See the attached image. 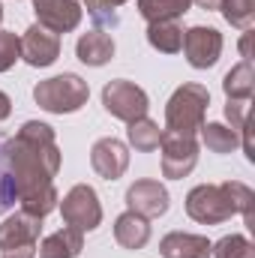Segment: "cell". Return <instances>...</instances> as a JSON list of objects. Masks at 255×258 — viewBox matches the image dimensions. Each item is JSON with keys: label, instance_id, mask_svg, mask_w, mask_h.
<instances>
[{"label": "cell", "instance_id": "obj_24", "mask_svg": "<svg viewBox=\"0 0 255 258\" xmlns=\"http://www.w3.org/2000/svg\"><path fill=\"white\" fill-rule=\"evenodd\" d=\"M225 21L237 30H249L255 21V0H222L219 3Z\"/></svg>", "mask_w": 255, "mask_h": 258}, {"label": "cell", "instance_id": "obj_3", "mask_svg": "<svg viewBox=\"0 0 255 258\" xmlns=\"http://www.w3.org/2000/svg\"><path fill=\"white\" fill-rule=\"evenodd\" d=\"M207 105H210V90L204 84H195V81L180 84L171 93V99L165 102V126L171 132L195 135L204 123Z\"/></svg>", "mask_w": 255, "mask_h": 258}, {"label": "cell", "instance_id": "obj_26", "mask_svg": "<svg viewBox=\"0 0 255 258\" xmlns=\"http://www.w3.org/2000/svg\"><path fill=\"white\" fill-rule=\"evenodd\" d=\"M18 57H21V45H18V36H15L12 30H0V72L12 69Z\"/></svg>", "mask_w": 255, "mask_h": 258}, {"label": "cell", "instance_id": "obj_4", "mask_svg": "<svg viewBox=\"0 0 255 258\" xmlns=\"http://www.w3.org/2000/svg\"><path fill=\"white\" fill-rule=\"evenodd\" d=\"M186 213H189V219L201 222V225H219V222L231 219L237 210L231 204L225 183H201L186 195Z\"/></svg>", "mask_w": 255, "mask_h": 258}, {"label": "cell", "instance_id": "obj_27", "mask_svg": "<svg viewBox=\"0 0 255 258\" xmlns=\"http://www.w3.org/2000/svg\"><path fill=\"white\" fill-rule=\"evenodd\" d=\"M246 102H237V99H228L225 102V120L231 123V129L240 135V129H243V123H246Z\"/></svg>", "mask_w": 255, "mask_h": 258}, {"label": "cell", "instance_id": "obj_8", "mask_svg": "<svg viewBox=\"0 0 255 258\" xmlns=\"http://www.w3.org/2000/svg\"><path fill=\"white\" fill-rule=\"evenodd\" d=\"M180 51L186 54L189 66L210 69L222 54V33L216 27H204V24L189 27V30H183V48Z\"/></svg>", "mask_w": 255, "mask_h": 258}, {"label": "cell", "instance_id": "obj_19", "mask_svg": "<svg viewBox=\"0 0 255 258\" xmlns=\"http://www.w3.org/2000/svg\"><path fill=\"white\" fill-rule=\"evenodd\" d=\"M147 42L162 54H177L183 48V27L177 21H153L147 24Z\"/></svg>", "mask_w": 255, "mask_h": 258}, {"label": "cell", "instance_id": "obj_14", "mask_svg": "<svg viewBox=\"0 0 255 258\" xmlns=\"http://www.w3.org/2000/svg\"><path fill=\"white\" fill-rule=\"evenodd\" d=\"M210 240L189 231H171L159 240L162 258H210Z\"/></svg>", "mask_w": 255, "mask_h": 258}, {"label": "cell", "instance_id": "obj_29", "mask_svg": "<svg viewBox=\"0 0 255 258\" xmlns=\"http://www.w3.org/2000/svg\"><path fill=\"white\" fill-rule=\"evenodd\" d=\"M240 57H243L246 63H252V33H249V30H243V39H240Z\"/></svg>", "mask_w": 255, "mask_h": 258}, {"label": "cell", "instance_id": "obj_17", "mask_svg": "<svg viewBox=\"0 0 255 258\" xmlns=\"http://www.w3.org/2000/svg\"><path fill=\"white\" fill-rule=\"evenodd\" d=\"M81 249H84V234L66 225V228L48 234V237L39 243L36 255L39 258H78Z\"/></svg>", "mask_w": 255, "mask_h": 258}, {"label": "cell", "instance_id": "obj_34", "mask_svg": "<svg viewBox=\"0 0 255 258\" xmlns=\"http://www.w3.org/2000/svg\"><path fill=\"white\" fill-rule=\"evenodd\" d=\"M0 21H3V3H0Z\"/></svg>", "mask_w": 255, "mask_h": 258}, {"label": "cell", "instance_id": "obj_21", "mask_svg": "<svg viewBox=\"0 0 255 258\" xmlns=\"http://www.w3.org/2000/svg\"><path fill=\"white\" fill-rule=\"evenodd\" d=\"M201 141L210 153H231L240 144V135L225 123H201Z\"/></svg>", "mask_w": 255, "mask_h": 258}, {"label": "cell", "instance_id": "obj_11", "mask_svg": "<svg viewBox=\"0 0 255 258\" xmlns=\"http://www.w3.org/2000/svg\"><path fill=\"white\" fill-rule=\"evenodd\" d=\"M33 12L36 24H42L51 33H72L84 15L78 0H33Z\"/></svg>", "mask_w": 255, "mask_h": 258}, {"label": "cell", "instance_id": "obj_31", "mask_svg": "<svg viewBox=\"0 0 255 258\" xmlns=\"http://www.w3.org/2000/svg\"><path fill=\"white\" fill-rule=\"evenodd\" d=\"M36 255V246H24V249H15V252H3V258H33Z\"/></svg>", "mask_w": 255, "mask_h": 258}, {"label": "cell", "instance_id": "obj_22", "mask_svg": "<svg viewBox=\"0 0 255 258\" xmlns=\"http://www.w3.org/2000/svg\"><path fill=\"white\" fill-rule=\"evenodd\" d=\"M126 138H129V144H132L135 150L150 153V150H156V147H159L162 129H159V123H153L150 117H138V120H132V123H129Z\"/></svg>", "mask_w": 255, "mask_h": 258}, {"label": "cell", "instance_id": "obj_23", "mask_svg": "<svg viewBox=\"0 0 255 258\" xmlns=\"http://www.w3.org/2000/svg\"><path fill=\"white\" fill-rule=\"evenodd\" d=\"M210 258H255V246L243 234H225L210 246Z\"/></svg>", "mask_w": 255, "mask_h": 258}, {"label": "cell", "instance_id": "obj_15", "mask_svg": "<svg viewBox=\"0 0 255 258\" xmlns=\"http://www.w3.org/2000/svg\"><path fill=\"white\" fill-rule=\"evenodd\" d=\"M75 54H78L81 63H87V66H105L114 57V39L105 30H99V27L96 30H87V33L78 36Z\"/></svg>", "mask_w": 255, "mask_h": 258}, {"label": "cell", "instance_id": "obj_2", "mask_svg": "<svg viewBox=\"0 0 255 258\" xmlns=\"http://www.w3.org/2000/svg\"><path fill=\"white\" fill-rule=\"evenodd\" d=\"M33 99L48 114H72V111L87 105L90 87H87V81L81 75L63 72V75H51V78L39 81L33 87Z\"/></svg>", "mask_w": 255, "mask_h": 258}, {"label": "cell", "instance_id": "obj_33", "mask_svg": "<svg viewBox=\"0 0 255 258\" xmlns=\"http://www.w3.org/2000/svg\"><path fill=\"white\" fill-rule=\"evenodd\" d=\"M84 3H87V12H90V18H96V9H99V6H96V0H84Z\"/></svg>", "mask_w": 255, "mask_h": 258}, {"label": "cell", "instance_id": "obj_7", "mask_svg": "<svg viewBox=\"0 0 255 258\" xmlns=\"http://www.w3.org/2000/svg\"><path fill=\"white\" fill-rule=\"evenodd\" d=\"M159 150H162V174L168 180L186 177L192 168L198 165V141H195V135L162 129Z\"/></svg>", "mask_w": 255, "mask_h": 258}, {"label": "cell", "instance_id": "obj_6", "mask_svg": "<svg viewBox=\"0 0 255 258\" xmlns=\"http://www.w3.org/2000/svg\"><path fill=\"white\" fill-rule=\"evenodd\" d=\"M102 105L111 117L123 120V123H132L138 117H147V108H150V99L147 93L135 84V81H126V78H114L102 87Z\"/></svg>", "mask_w": 255, "mask_h": 258}, {"label": "cell", "instance_id": "obj_1", "mask_svg": "<svg viewBox=\"0 0 255 258\" xmlns=\"http://www.w3.org/2000/svg\"><path fill=\"white\" fill-rule=\"evenodd\" d=\"M0 150L12 171L21 210L39 219L57 210L60 195L54 189V177L60 171V147L54 129L39 120H27L12 138L0 144Z\"/></svg>", "mask_w": 255, "mask_h": 258}, {"label": "cell", "instance_id": "obj_32", "mask_svg": "<svg viewBox=\"0 0 255 258\" xmlns=\"http://www.w3.org/2000/svg\"><path fill=\"white\" fill-rule=\"evenodd\" d=\"M192 3H198L201 9H207V12H213V9H219V3H222V0H192Z\"/></svg>", "mask_w": 255, "mask_h": 258}, {"label": "cell", "instance_id": "obj_13", "mask_svg": "<svg viewBox=\"0 0 255 258\" xmlns=\"http://www.w3.org/2000/svg\"><path fill=\"white\" fill-rule=\"evenodd\" d=\"M171 198L168 189L159 183V180H135L126 189V207L132 213L144 216V219H156L168 210Z\"/></svg>", "mask_w": 255, "mask_h": 258}, {"label": "cell", "instance_id": "obj_12", "mask_svg": "<svg viewBox=\"0 0 255 258\" xmlns=\"http://www.w3.org/2000/svg\"><path fill=\"white\" fill-rule=\"evenodd\" d=\"M39 231H42L39 216H30L24 210L6 216L0 222V252H15V249H24V246H36Z\"/></svg>", "mask_w": 255, "mask_h": 258}, {"label": "cell", "instance_id": "obj_16", "mask_svg": "<svg viewBox=\"0 0 255 258\" xmlns=\"http://www.w3.org/2000/svg\"><path fill=\"white\" fill-rule=\"evenodd\" d=\"M114 240L123 249H144L147 240H150V219H144L132 210L120 213L114 219Z\"/></svg>", "mask_w": 255, "mask_h": 258}, {"label": "cell", "instance_id": "obj_30", "mask_svg": "<svg viewBox=\"0 0 255 258\" xmlns=\"http://www.w3.org/2000/svg\"><path fill=\"white\" fill-rule=\"evenodd\" d=\"M9 114H12V99H9V96L0 90V120H6Z\"/></svg>", "mask_w": 255, "mask_h": 258}, {"label": "cell", "instance_id": "obj_28", "mask_svg": "<svg viewBox=\"0 0 255 258\" xmlns=\"http://www.w3.org/2000/svg\"><path fill=\"white\" fill-rule=\"evenodd\" d=\"M123 3L126 0H96V6H99L96 9V21L99 24H117V12L114 9L123 6Z\"/></svg>", "mask_w": 255, "mask_h": 258}, {"label": "cell", "instance_id": "obj_18", "mask_svg": "<svg viewBox=\"0 0 255 258\" xmlns=\"http://www.w3.org/2000/svg\"><path fill=\"white\" fill-rule=\"evenodd\" d=\"M222 90H225V99H237V102H249L255 93V69L252 63L240 60L237 66H231L222 78Z\"/></svg>", "mask_w": 255, "mask_h": 258}, {"label": "cell", "instance_id": "obj_10", "mask_svg": "<svg viewBox=\"0 0 255 258\" xmlns=\"http://www.w3.org/2000/svg\"><path fill=\"white\" fill-rule=\"evenodd\" d=\"M90 165L102 180H120L129 168V147L114 135L99 138L90 147Z\"/></svg>", "mask_w": 255, "mask_h": 258}, {"label": "cell", "instance_id": "obj_20", "mask_svg": "<svg viewBox=\"0 0 255 258\" xmlns=\"http://www.w3.org/2000/svg\"><path fill=\"white\" fill-rule=\"evenodd\" d=\"M192 0H138V12L147 24L153 21H177L180 15H186Z\"/></svg>", "mask_w": 255, "mask_h": 258}, {"label": "cell", "instance_id": "obj_9", "mask_svg": "<svg viewBox=\"0 0 255 258\" xmlns=\"http://www.w3.org/2000/svg\"><path fill=\"white\" fill-rule=\"evenodd\" d=\"M18 45H21V60L36 69H45L60 57V36L45 30L42 24H30L18 39Z\"/></svg>", "mask_w": 255, "mask_h": 258}, {"label": "cell", "instance_id": "obj_5", "mask_svg": "<svg viewBox=\"0 0 255 258\" xmlns=\"http://www.w3.org/2000/svg\"><path fill=\"white\" fill-rule=\"evenodd\" d=\"M60 216H63V222L69 228H75V231H96L99 228V222H102V204H99V195L93 186H87V183H78V186H72L69 192L60 198Z\"/></svg>", "mask_w": 255, "mask_h": 258}, {"label": "cell", "instance_id": "obj_25", "mask_svg": "<svg viewBox=\"0 0 255 258\" xmlns=\"http://www.w3.org/2000/svg\"><path fill=\"white\" fill-rule=\"evenodd\" d=\"M15 201H18V189H15L12 171L6 165V156L0 150V213H6L9 207H15Z\"/></svg>", "mask_w": 255, "mask_h": 258}]
</instances>
